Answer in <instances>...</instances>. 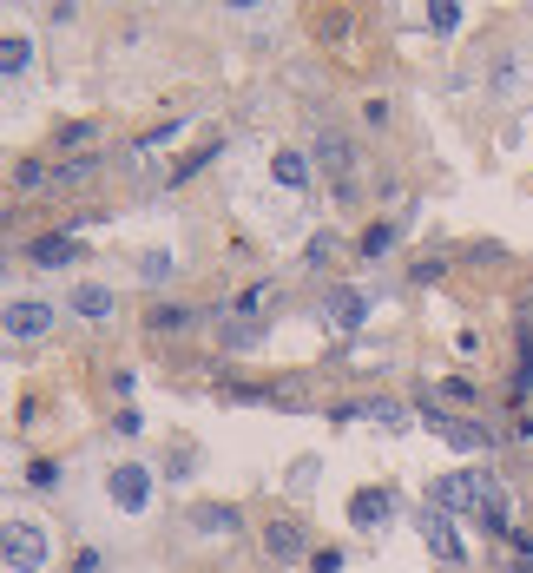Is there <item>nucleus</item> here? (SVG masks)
<instances>
[{
    "label": "nucleus",
    "instance_id": "nucleus-1",
    "mask_svg": "<svg viewBox=\"0 0 533 573\" xmlns=\"http://www.w3.org/2000/svg\"><path fill=\"white\" fill-rule=\"evenodd\" d=\"M53 560V534L40 521H7V573H40Z\"/></svg>",
    "mask_w": 533,
    "mask_h": 573
},
{
    "label": "nucleus",
    "instance_id": "nucleus-2",
    "mask_svg": "<svg viewBox=\"0 0 533 573\" xmlns=\"http://www.w3.org/2000/svg\"><path fill=\"white\" fill-rule=\"evenodd\" d=\"M481 468H455V475H441V481H428V508H441V514H481Z\"/></svg>",
    "mask_w": 533,
    "mask_h": 573
},
{
    "label": "nucleus",
    "instance_id": "nucleus-3",
    "mask_svg": "<svg viewBox=\"0 0 533 573\" xmlns=\"http://www.w3.org/2000/svg\"><path fill=\"white\" fill-rule=\"evenodd\" d=\"M106 494H112V508H119V514H145V508H152V494H158V475L145 462H119L106 475Z\"/></svg>",
    "mask_w": 533,
    "mask_h": 573
},
{
    "label": "nucleus",
    "instance_id": "nucleus-4",
    "mask_svg": "<svg viewBox=\"0 0 533 573\" xmlns=\"http://www.w3.org/2000/svg\"><path fill=\"white\" fill-rule=\"evenodd\" d=\"M185 527L204 534V541H231V534H244V508H231V501H191Z\"/></svg>",
    "mask_w": 533,
    "mask_h": 573
},
{
    "label": "nucleus",
    "instance_id": "nucleus-5",
    "mask_svg": "<svg viewBox=\"0 0 533 573\" xmlns=\"http://www.w3.org/2000/svg\"><path fill=\"white\" fill-rule=\"evenodd\" d=\"M264 554L277 560V567H297V560L310 554V527L303 521H270L264 527Z\"/></svg>",
    "mask_w": 533,
    "mask_h": 573
},
{
    "label": "nucleus",
    "instance_id": "nucleus-6",
    "mask_svg": "<svg viewBox=\"0 0 533 573\" xmlns=\"http://www.w3.org/2000/svg\"><path fill=\"white\" fill-rule=\"evenodd\" d=\"M53 330V303H40V297H14L7 303V336H14V343H27V336H47Z\"/></svg>",
    "mask_w": 533,
    "mask_h": 573
},
{
    "label": "nucleus",
    "instance_id": "nucleus-7",
    "mask_svg": "<svg viewBox=\"0 0 533 573\" xmlns=\"http://www.w3.org/2000/svg\"><path fill=\"white\" fill-rule=\"evenodd\" d=\"M27 257H33V264H47V271H66V264H79V257H86V244H79L73 231H47V238L27 244Z\"/></svg>",
    "mask_w": 533,
    "mask_h": 573
},
{
    "label": "nucleus",
    "instance_id": "nucleus-8",
    "mask_svg": "<svg viewBox=\"0 0 533 573\" xmlns=\"http://www.w3.org/2000/svg\"><path fill=\"white\" fill-rule=\"evenodd\" d=\"M395 514V494L389 488H362V494H349V527H362V534H369V527H382Z\"/></svg>",
    "mask_w": 533,
    "mask_h": 573
},
{
    "label": "nucleus",
    "instance_id": "nucleus-9",
    "mask_svg": "<svg viewBox=\"0 0 533 573\" xmlns=\"http://www.w3.org/2000/svg\"><path fill=\"white\" fill-rule=\"evenodd\" d=\"M422 534H428V554H435V560H461V534H455V514L428 508V514H422Z\"/></svg>",
    "mask_w": 533,
    "mask_h": 573
},
{
    "label": "nucleus",
    "instance_id": "nucleus-10",
    "mask_svg": "<svg viewBox=\"0 0 533 573\" xmlns=\"http://www.w3.org/2000/svg\"><path fill=\"white\" fill-rule=\"evenodd\" d=\"M112 310H119V297H112L106 284H73V317H86V323H106Z\"/></svg>",
    "mask_w": 533,
    "mask_h": 573
},
{
    "label": "nucleus",
    "instance_id": "nucleus-11",
    "mask_svg": "<svg viewBox=\"0 0 533 573\" xmlns=\"http://www.w3.org/2000/svg\"><path fill=\"white\" fill-rule=\"evenodd\" d=\"M270 178H277V185H310V152H297V145H283L277 159H270Z\"/></svg>",
    "mask_w": 533,
    "mask_h": 573
},
{
    "label": "nucleus",
    "instance_id": "nucleus-12",
    "mask_svg": "<svg viewBox=\"0 0 533 573\" xmlns=\"http://www.w3.org/2000/svg\"><path fill=\"white\" fill-rule=\"evenodd\" d=\"M362 317H369V297H362V290H343V297L330 303V323H336V330H356Z\"/></svg>",
    "mask_w": 533,
    "mask_h": 573
},
{
    "label": "nucleus",
    "instance_id": "nucleus-13",
    "mask_svg": "<svg viewBox=\"0 0 533 573\" xmlns=\"http://www.w3.org/2000/svg\"><path fill=\"white\" fill-rule=\"evenodd\" d=\"M27 60H33V47L20 40V33H7V40H0V73H7V80H20V73H27Z\"/></svg>",
    "mask_w": 533,
    "mask_h": 573
},
{
    "label": "nucleus",
    "instance_id": "nucleus-14",
    "mask_svg": "<svg viewBox=\"0 0 533 573\" xmlns=\"http://www.w3.org/2000/svg\"><path fill=\"white\" fill-rule=\"evenodd\" d=\"M395 238H402V224H395V218H382V224H369V231H362V257H382V251H389V244Z\"/></svg>",
    "mask_w": 533,
    "mask_h": 573
},
{
    "label": "nucleus",
    "instance_id": "nucleus-15",
    "mask_svg": "<svg viewBox=\"0 0 533 573\" xmlns=\"http://www.w3.org/2000/svg\"><path fill=\"white\" fill-rule=\"evenodd\" d=\"M533 396V330H520V376H514V402Z\"/></svg>",
    "mask_w": 533,
    "mask_h": 573
},
{
    "label": "nucleus",
    "instance_id": "nucleus-16",
    "mask_svg": "<svg viewBox=\"0 0 533 573\" xmlns=\"http://www.w3.org/2000/svg\"><path fill=\"white\" fill-rule=\"evenodd\" d=\"M139 277H145V284H165V277H172V251H145L139 257Z\"/></svg>",
    "mask_w": 533,
    "mask_h": 573
},
{
    "label": "nucleus",
    "instance_id": "nucleus-17",
    "mask_svg": "<svg viewBox=\"0 0 533 573\" xmlns=\"http://www.w3.org/2000/svg\"><path fill=\"white\" fill-rule=\"evenodd\" d=\"M152 330H185V323H198V310H178V303H165V310H152Z\"/></svg>",
    "mask_w": 533,
    "mask_h": 573
},
{
    "label": "nucleus",
    "instance_id": "nucleus-18",
    "mask_svg": "<svg viewBox=\"0 0 533 573\" xmlns=\"http://www.w3.org/2000/svg\"><path fill=\"white\" fill-rule=\"evenodd\" d=\"M428 27H435V33H455L461 27V7H455V0H435V7H428Z\"/></svg>",
    "mask_w": 533,
    "mask_h": 573
},
{
    "label": "nucleus",
    "instance_id": "nucleus-19",
    "mask_svg": "<svg viewBox=\"0 0 533 573\" xmlns=\"http://www.w3.org/2000/svg\"><path fill=\"white\" fill-rule=\"evenodd\" d=\"M323 159H330V172H349V165H356V152H349L336 132H323Z\"/></svg>",
    "mask_w": 533,
    "mask_h": 573
},
{
    "label": "nucleus",
    "instance_id": "nucleus-20",
    "mask_svg": "<svg viewBox=\"0 0 533 573\" xmlns=\"http://www.w3.org/2000/svg\"><path fill=\"white\" fill-rule=\"evenodd\" d=\"M14 185H20V191H40V185H47V165L20 159V165H14Z\"/></svg>",
    "mask_w": 533,
    "mask_h": 573
},
{
    "label": "nucleus",
    "instance_id": "nucleus-21",
    "mask_svg": "<svg viewBox=\"0 0 533 573\" xmlns=\"http://www.w3.org/2000/svg\"><path fill=\"white\" fill-rule=\"evenodd\" d=\"M27 481H33L40 494H47V488H60V462H33V468H27Z\"/></svg>",
    "mask_w": 533,
    "mask_h": 573
},
{
    "label": "nucleus",
    "instance_id": "nucleus-22",
    "mask_svg": "<svg viewBox=\"0 0 533 573\" xmlns=\"http://www.w3.org/2000/svg\"><path fill=\"white\" fill-rule=\"evenodd\" d=\"M257 336H264V330H257V323H231V330H224V343H231V350H251Z\"/></svg>",
    "mask_w": 533,
    "mask_h": 573
},
{
    "label": "nucleus",
    "instance_id": "nucleus-23",
    "mask_svg": "<svg viewBox=\"0 0 533 573\" xmlns=\"http://www.w3.org/2000/svg\"><path fill=\"white\" fill-rule=\"evenodd\" d=\"M310 567H316V573H343V554H336V547H323V554H310Z\"/></svg>",
    "mask_w": 533,
    "mask_h": 573
},
{
    "label": "nucleus",
    "instance_id": "nucleus-24",
    "mask_svg": "<svg viewBox=\"0 0 533 573\" xmlns=\"http://www.w3.org/2000/svg\"><path fill=\"white\" fill-rule=\"evenodd\" d=\"M139 429H145V415H139V409H126L119 422H112V435H139Z\"/></svg>",
    "mask_w": 533,
    "mask_h": 573
},
{
    "label": "nucleus",
    "instance_id": "nucleus-25",
    "mask_svg": "<svg viewBox=\"0 0 533 573\" xmlns=\"http://www.w3.org/2000/svg\"><path fill=\"white\" fill-rule=\"evenodd\" d=\"M507 547H514V554H520V560L533 567V534H520V527H514V534H507Z\"/></svg>",
    "mask_w": 533,
    "mask_h": 573
}]
</instances>
